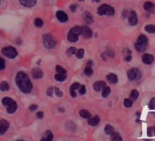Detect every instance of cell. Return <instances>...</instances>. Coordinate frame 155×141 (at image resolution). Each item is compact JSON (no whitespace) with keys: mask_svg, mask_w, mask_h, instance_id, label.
<instances>
[{"mask_svg":"<svg viewBox=\"0 0 155 141\" xmlns=\"http://www.w3.org/2000/svg\"><path fill=\"white\" fill-rule=\"evenodd\" d=\"M6 68V61L4 59L0 58V70H2Z\"/></svg>","mask_w":155,"mask_h":141,"instance_id":"37","label":"cell"},{"mask_svg":"<svg viewBox=\"0 0 155 141\" xmlns=\"http://www.w3.org/2000/svg\"><path fill=\"white\" fill-rule=\"evenodd\" d=\"M80 35H81V28L79 26H76L69 30L68 35V40L70 42H76L79 40Z\"/></svg>","mask_w":155,"mask_h":141,"instance_id":"2","label":"cell"},{"mask_svg":"<svg viewBox=\"0 0 155 141\" xmlns=\"http://www.w3.org/2000/svg\"><path fill=\"white\" fill-rule=\"evenodd\" d=\"M54 91H55L57 96H58V97H62V96H63V93H62L58 87H54Z\"/></svg>","mask_w":155,"mask_h":141,"instance_id":"39","label":"cell"},{"mask_svg":"<svg viewBox=\"0 0 155 141\" xmlns=\"http://www.w3.org/2000/svg\"><path fill=\"white\" fill-rule=\"evenodd\" d=\"M113 132H114V129H113V127L110 125H107L105 126V133L107 135H111Z\"/></svg>","mask_w":155,"mask_h":141,"instance_id":"28","label":"cell"},{"mask_svg":"<svg viewBox=\"0 0 155 141\" xmlns=\"http://www.w3.org/2000/svg\"><path fill=\"white\" fill-rule=\"evenodd\" d=\"M110 136H111V139H112V140H122V138L120 137V136L118 133L113 132Z\"/></svg>","mask_w":155,"mask_h":141,"instance_id":"33","label":"cell"},{"mask_svg":"<svg viewBox=\"0 0 155 141\" xmlns=\"http://www.w3.org/2000/svg\"><path fill=\"white\" fill-rule=\"evenodd\" d=\"M80 115L83 118H89L91 116V114L87 110H81L80 111Z\"/></svg>","mask_w":155,"mask_h":141,"instance_id":"25","label":"cell"},{"mask_svg":"<svg viewBox=\"0 0 155 141\" xmlns=\"http://www.w3.org/2000/svg\"><path fill=\"white\" fill-rule=\"evenodd\" d=\"M43 44L47 49H52L56 46V40L49 34H45L43 36Z\"/></svg>","mask_w":155,"mask_h":141,"instance_id":"5","label":"cell"},{"mask_svg":"<svg viewBox=\"0 0 155 141\" xmlns=\"http://www.w3.org/2000/svg\"><path fill=\"white\" fill-rule=\"evenodd\" d=\"M100 121H101V118H100V116L99 115H96V116H94V117H89V121H88V123H89V125L90 126H96L99 123H100Z\"/></svg>","mask_w":155,"mask_h":141,"instance_id":"16","label":"cell"},{"mask_svg":"<svg viewBox=\"0 0 155 141\" xmlns=\"http://www.w3.org/2000/svg\"><path fill=\"white\" fill-rule=\"evenodd\" d=\"M141 77V73L139 69L136 68H132L128 72V78L130 81H134V80H138Z\"/></svg>","mask_w":155,"mask_h":141,"instance_id":"7","label":"cell"},{"mask_svg":"<svg viewBox=\"0 0 155 141\" xmlns=\"http://www.w3.org/2000/svg\"><path fill=\"white\" fill-rule=\"evenodd\" d=\"M145 30L149 33H155V26L154 25H147L145 27Z\"/></svg>","mask_w":155,"mask_h":141,"instance_id":"26","label":"cell"},{"mask_svg":"<svg viewBox=\"0 0 155 141\" xmlns=\"http://www.w3.org/2000/svg\"><path fill=\"white\" fill-rule=\"evenodd\" d=\"M42 76H43V72L38 67H36L32 70V77L34 79H40L42 78Z\"/></svg>","mask_w":155,"mask_h":141,"instance_id":"11","label":"cell"},{"mask_svg":"<svg viewBox=\"0 0 155 141\" xmlns=\"http://www.w3.org/2000/svg\"><path fill=\"white\" fill-rule=\"evenodd\" d=\"M124 105L126 107H131L132 106V101L130 99H125L124 100Z\"/></svg>","mask_w":155,"mask_h":141,"instance_id":"38","label":"cell"},{"mask_svg":"<svg viewBox=\"0 0 155 141\" xmlns=\"http://www.w3.org/2000/svg\"><path fill=\"white\" fill-rule=\"evenodd\" d=\"M8 107V114H13V113H15L16 111H17V109H18V104H17V102H15V101H13L9 105H8L7 106Z\"/></svg>","mask_w":155,"mask_h":141,"instance_id":"19","label":"cell"},{"mask_svg":"<svg viewBox=\"0 0 155 141\" xmlns=\"http://www.w3.org/2000/svg\"><path fill=\"white\" fill-rule=\"evenodd\" d=\"M139 96V92L136 90H132L130 92V100H136Z\"/></svg>","mask_w":155,"mask_h":141,"instance_id":"30","label":"cell"},{"mask_svg":"<svg viewBox=\"0 0 155 141\" xmlns=\"http://www.w3.org/2000/svg\"><path fill=\"white\" fill-rule=\"evenodd\" d=\"M83 19L86 24H92L93 23V18L92 15L89 11H85L83 14Z\"/></svg>","mask_w":155,"mask_h":141,"instance_id":"15","label":"cell"},{"mask_svg":"<svg viewBox=\"0 0 155 141\" xmlns=\"http://www.w3.org/2000/svg\"><path fill=\"white\" fill-rule=\"evenodd\" d=\"M92 63H93V62H92V60H89V61H88V66H91V65H92Z\"/></svg>","mask_w":155,"mask_h":141,"instance_id":"49","label":"cell"},{"mask_svg":"<svg viewBox=\"0 0 155 141\" xmlns=\"http://www.w3.org/2000/svg\"><path fill=\"white\" fill-rule=\"evenodd\" d=\"M2 53L5 56H7L8 58H10V59H14V58H16L18 56V50L12 46H7V47L3 48Z\"/></svg>","mask_w":155,"mask_h":141,"instance_id":"6","label":"cell"},{"mask_svg":"<svg viewBox=\"0 0 155 141\" xmlns=\"http://www.w3.org/2000/svg\"><path fill=\"white\" fill-rule=\"evenodd\" d=\"M77 5H71L70 7H69V9H70V10L72 11V12H74V11H76L77 10Z\"/></svg>","mask_w":155,"mask_h":141,"instance_id":"46","label":"cell"},{"mask_svg":"<svg viewBox=\"0 0 155 141\" xmlns=\"http://www.w3.org/2000/svg\"><path fill=\"white\" fill-rule=\"evenodd\" d=\"M106 86V84L105 82H102V81H99V82H96L93 85V88L96 92H100L101 91L104 87Z\"/></svg>","mask_w":155,"mask_h":141,"instance_id":"17","label":"cell"},{"mask_svg":"<svg viewBox=\"0 0 155 141\" xmlns=\"http://www.w3.org/2000/svg\"><path fill=\"white\" fill-rule=\"evenodd\" d=\"M128 20H129V24L130 26H136L138 24V18H137V14L135 11H130L128 17Z\"/></svg>","mask_w":155,"mask_h":141,"instance_id":"8","label":"cell"},{"mask_svg":"<svg viewBox=\"0 0 155 141\" xmlns=\"http://www.w3.org/2000/svg\"><path fill=\"white\" fill-rule=\"evenodd\" d=\"M16 83L21 92H23L25 94H29L32 91V88H33L32 84H31L28 76L25 73H23V72L18 73V74L16 76Z\"/></svg>","mask_w":155,"mask_h":141,"instance_id":"1","label":"cell"},{"mask_svg":"<svg viewBox=\"0 0 155 141\" xmlns=\"http://www.w3.org/2000/svg\"><path fill=\"white\" fill-rule=\"evenodd\" d=\"M19 2L22 6L27 8H32L36 5L37 0H19Z\"/></svg>","mask_w":155,"mask_h":141,"instance_id":"12","label":"cell"},{"mask_svg":"<svg viewBox=\"0 0 155 141\" xmlns=\"http://www.w3.org/2000/svg\"><path fill=\"white\" fill-rule=\"evenodd\" d=\"M46 136H47V137H43L41 140H43V141H50V140H53V138H54V136L50 131H47Z\"/></svg>","mask_w":155,"mask_h":141,"instance_id":"22","label":"cell"},{"mask_svg":"<svg viewBox=\"0 0 155 141\" xmlns=\"http://www.w3.org/2000/svg\"><path fill=\"white\" fill-rule=\"evenodd\" d=\"M102 90H103V91H102V96H103V97H107V96L110 94V87L105 86Z\"/></svg>","mask_w":155,"mask_h":141,"instance_id":"29","label":"cell"},{"mask_svg":"<svg viewBox=\"0 0 155 141\" xmlns=\"http://www.w3.org/2000/svg\"><path fill=\"white\" fill-rule=\"evenodd\" d=\"M70 95H71L72 97H76V96H77V95H76V93H75V90H73V89H71V88H70Z\"/></svg>","mask_w":155,"mask_h":141,"instance_id":"47","label":"cell"},{"mask_svg":"<svg viewBox=\"0 0 155 141\" xmlns=\"http://www.w3.org/2000/svg\"><path fill=\"white\" fill-rule=\"evenodd\" d=\"M107 80L109 81V83L110 84H117L118 83V77L116 74H110L108 76H107Z\"/></svg>","mask_w":155,"mask_h":141,"instance_id":"20","label":"cell"},{"mask_svg":"<svg viewBox=\"0 0 155 141\" xmlns=\"http://www.w3.org/2000/svg\"><path fill=\"white\" fill-rule=\"evenodd\" d=\"M147 44H148L147 38L144 35H140L138 38L137 42L135 43V49L139 52H143V51H145V50L147 48Z\"/></svg>","mask_w":155,"mask_h":141,"instance_id":"3","label":"cell"},{"mask_svg":"<svg viewBox=\"0 0 155 141\" xmlns=\"http://www.w3.org/2000/svg\"><path fill=\"white\" fill-rule=\"evenodd\" d=\"M115 13V10L114 9L111 7V6H109V5H101L99 9H98V14L101 15V16H103V15H108V16H113Z\"/></svg>","mask_w":155,"mask_h":141,"instance_id":"4","label":"cell"},{"mask_svg":"<svg viewBox=\"0 0 155 141\" xmlns=\"http://www.w3.org/2000/svg\"><path fill=\"white\" fill-rule=\"evenodd\" d=\"M76 51H77L76 48H75V47H71V48H69V49L67 50V53H68V56H71V55H73V54H76Z\"/></svg>","mask_w":155,"mask_h":141,"instance_id":"36","label":"cell"},{"mask_svg":"<svg viewBox=\"0 0 155 141\" xmlns=\"http://www.w3.org/2000/svg\"><path fill=\"white\" fill-rule=\"evenodd\" d=\"M144 9L146 11H149V12H151V13H155V5L153 3H150V2H146L143 6Z\"/></svg>","mask_w":155,"mask_h":141,"instance_id":"18","label":"cell"},{"mask_svg":"<svg viewBox=\"0 0 155 141\" xmlns=\"http://www.w3.org/2000/svg\"><path fill=\"white\" fill-rule=\"evenodd\" d=\"M81 34L83 35L84 38L89 39V38H91L92 36V30L88 26H83L81 27Z\"/></svg>","mask_w":155,"mask_h":141,"instance_id":"10","label":"cell"},{"mask_svg":"<svg viewBox=\"0 0 155 141\" xmlns=\"http://www.w3.org/2000/svg\"><path fill=\"white\" fill-rule=\"evenodd\" d=\"M125 60H126V61H130V60H131V56H130V54L125 58Z\"/></svg>","mask_w":155,"mask_h":141,"instance_id":"48","label":"cell"},{"mask_svg":"<svg viewBox=\"0 0 155 141\" xmlns=\"http://www.w3.org/2000/svg\"><path fill=\"white\" fill-rule=\"evenodd\" d=\"M148 136H155V126H151L148 128Z\"/></svg>","mask_w":155,"mask_h":141,"instance_id":"32","label":"cell"},{"mask_svg":"<svg viewBox=\"0 0 155 141\" xmlns=\"http://www.w3.org/2000/svg\"><path fill=\"white\" fill-rule=\"evenodd\" d=\"M56 70H57V73H59V74H67V70L59 65L56 66Z\"/></svg>","mask_w":155,"mask_h":141,"instance_id":"34","label":"cell"},{"mask_svg":"<svg viewBox=\"0 0 155 141\" xmlns=\"http://www.w3.org/2000/svg\"><path fill=\"white\" fill-rule=\"evenodd\" d=\"M79 89H80V94L81 95H85L86 94V86L85 85H81Z\"/></svg>","mask_w":155,"mask_h":141,"instance_id":"40","label":"cell"},{"mask_svg":"<svg viewBox=\"0 0 155 141\" xmlns=\"http://www.w3.org/2000/svg\"><path fill=\"white\" fill-rule=\"evenodd\" d=\"M80 86H81V84H80L79 83H74V84L70 86V88L73 89V90H76V89H79Z\"/></svg>","mask_w":155,"mask_h":141,"instance_id":"43","label":"cell"},{"mask_svg":"<svg viewBox=\"0 0 155 141\" xmlns=\"http://www.w3.org/2000/svg\"><path fill=\"white\" fill-rule=\"evenodd\" d=\"M28 109H29V111H31V112H33V111H36V110L38 109V105H30Z\"/></svg>","mask_w":155,"mask_h":141,"instance_id":"44","label":"cell"},{"mask_svg":"<svg viewBox=\"0 0 155 141\" xmlns=\"http://www.w3.org/2000/svg\"><path fill=\"white\" fill-rule=\"evenodd\" d=\"M0 90H1V91L9 90V84L7 82H2L1 84H0Z\"/></svg>","mask_w":155,"mask_h":141,"instance_id":"24","label":"cell"},{"mask_svg":"<svg viewBox=\"0 0 155 141\" xmlns=\"http://www.w3.org/2000/svg\"><path fill=\"white\" fill-rule=\"evenodd\" d=\"M79 1H84V0H79Z\"/></svg>","mask_w":155,"mask_h":141,"instance_id":"51","label":"cell"},{"mask_svg":"<svg viewBox=\"0 0 155 141\" xmlns=\"http://www.w3.org/2000/svg\"><path fill=\"white\" fill-rule=\"evenodd\" d=\"M53 94H54V87H49V88L48 89V91H47V95H48V96H52Z\"/></svg>","mask_w":155,"mask_h":141,"instance_id":"42","label":"cell"},{"mask_svg":"<svg viewBox=\"0 0 155 141\" xmlns=\"http://www.w3.org/2000/svg\"><path fill=\"white\" fill-rule=\"evenodd\" d=\"M14 100L13 99H11V98H8V97H5L3 100H2V104H3V105H5V106H8V105H9L12 102H13Z\"/></svg>","mask_w":155,"mask_h":141,"instance_id":"27","label":"cell"},{"mask_svg":"<svg viewBox=\"0 0 155 141\" xmlns=\"http://www.w3.org/2000/svg\"><path fill=\"white\" fill-rule=\"evenodd\" d=\"M9 127V123L7 120L1 119L0 120V136L4 135Z\"/></svg>","mask_w":155,"mask_h":141,"instance_id":"9","label":"cell"},{"mask_svg":"<svg viewBox=\"0 0 155 141\" xmlns=\"http://www.w3.org/2000/svg\"><path fill=\"white\" fill-rule=\"evenodd\" d=\"M84 74L87 76H91L93 74V70H92L91 66H87L86 67V69L84 70Z\"/></svg>","mask_w":155,"mask_h":141,"instance_id":"23","label":"cell"},{"mask_svg":"<svg viewBox=\"0 0 155 141\" xmlns=\"http://www.w3.org/2000/svg\"><path fill=\"white\" fill-rule=\"evenodd\" d=\"M43 115H44V114H43V112H41V111L38 112V114H37V117H38V119H42V118H43Z\"/></svg>","mask_w":155,"mask_h":141,"instance_id":"45","label":"cell"},{"mask_svg":"<svg viewBox=\"0 0 155 141\" xmlns=\"http://www.w3.org/2000/svg\"><path fill=\"white\" fill-rule=\"evenodd\" d=\"M142 62L145 64H151L154 60V57L150 54H143V56L141 57Z\"/></svg>","mask_w":155,"mask_h":141,"instance_id":"14","label":"cell"},{"mask_svg":"<svg viewBox=\"0 0 155 141\" xmlns=\"http://www.w3.org/2000/svg\"><path fill=\"white\" fill-rule=\"evenodd\" d=\"M55 79L58 82H63V81H65L67 79V74H59V73H58L55 75Z\"/></svg>","mask_w":155,"mask_h":141,"instance_id":"21","label":"cell"},{"mask_svg":"<svg viewBox=\"0 0 155 141\" xmlns=\"http://www.w3.org/2000/svg\"><path fill=\"white\" fill-rule=\"evenodd\" d=\"M56 16H57L58 20H59L60 22H66L68 19V15L65 12H63V11H58L57 14H56Z\"/></svg>","mask_w":155,"mask_h":141,"instance_id":"13","label":"cell"},{"mask_svg":"<svg viewBox=\"0 0 155 141\" xmlns=\"http://www.w3.org/2000/svg\"><path fill=\"white\" fill-rule=\"evenodd\" d=\"M149 107L150 109H155V98H152L150 102V105H149Z\"/></svg>","mask_w":155,"mask_h":141,"instance_id":"41","label":"cell"},{"mask_svg":"<svg viewBox=\"0 0 155 141\" xmlns=\"http://www.w3.org/2000/svg\"><path fill=\"white\" fill-rule=\"evenodd\" d=\"M34 23H35V26L38 27V28H40V27L43 26V20L40 19H36Z\"/></svg>","mask_w":155,"mask_h":141,"instance_id":"35","label":"cell"},{"mask_svg":"<svg viewBox=\"0 0 155 141\" xmlns=\"http://www.w3.org/2000/svg\"><path fill=\"white\" fill-rule=\"evenodd\" d=\"M100 1H101V0H92V2H94V3H98Z\"/></svg>","mask_w":155,"mask_h":141,"instance_id":"50","label":"cell"},{"mask_svg":"<svg viewBox=\"0 0 155 141\" xmlns=\"http://www.w3.org/2000/svg\"><path fill=\"white\" fill-rule=\"evenodd\" d=\"M76 56H77L78 59H81V58H83V56H84V50H83V49H81V50H77V51H76Z\"/></svg>","mask_w":155,"mask_h":141,"instance_id":"31","label":"cell"}]
</instances>
